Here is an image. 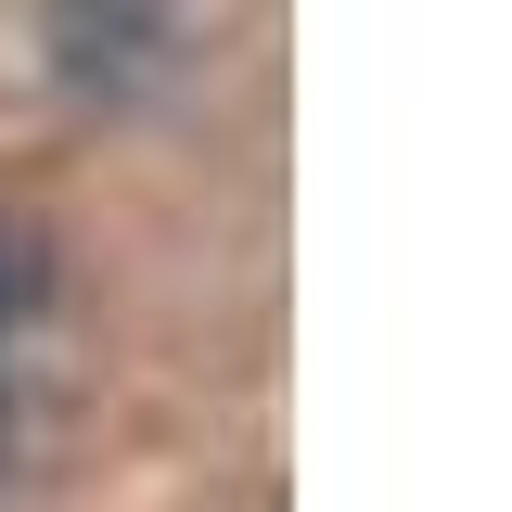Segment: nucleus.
I'll list each match as a JSON object with an SVG mask.
<instances>
[{
  "instance_id": "nucleus-1",
  "label": "nucleus",
  "mask_w": 512,
  "mask_h": 512,
  "mask_svg": "<svg viewBox=\"0 0 512 512\" xmlns=\"http://www.w3.org/2000/svg\"><path fill=\"white\" fill-rule=\"evenodd\" d=\"M180 26L192 0H39V64H52L64 103H154L167 90V64H180Z\"/></svg>"
},
{
  "instance_id": "nucleus-2",
  "label": "nucleus",
  "mask_w": 512,
  "mask_h": 512,
  "mask_svg": "<svg viewBox=\"0 0 512 512\" xmlns=\"http://www.w3.org/2000/svg\"><path fill=\"white\" fill-rule=\"evenodd\" d=\"M52 308V231L39 218H0V346Z\"/></svg>"
},
{
  "instance_id": "nucleus-3",
  "label": "nucleus",
  "mask_w": 512,
  "mask_h": 512,
  "mask_svg": "<svg viewBox=\"0 0 512 512\" xmlns=\"http://www.w3.org/2000/svg\"><path fill=\"white\" fill-rule=\"evenodd\" d=\"M0 474H13V397H0Z\"/></svg>"
}]
</instances>
